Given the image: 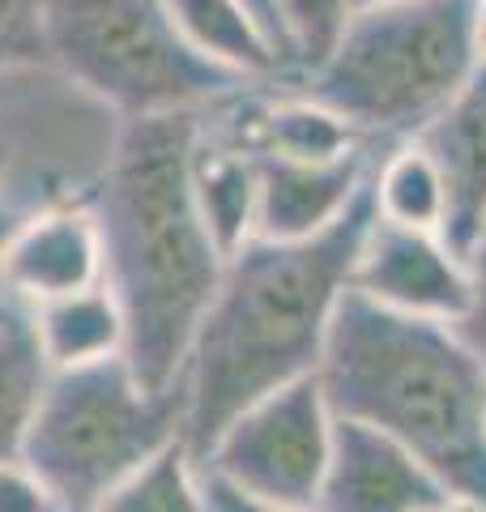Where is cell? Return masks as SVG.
Returning a JSON list of instances; mask_svg holds the SVG:
<instances>
[{"label": "cell", "mask_w": 486, "mask_h": 512, "mask_svg": "<svg viewBox=\"0 0 486 512\" xmlns=\"http://www.w3.org/2000/svg\"><path fill=\"white\" fill-rule=\"evenodd\" d=\"M201 116L205 107L124 120L86 197L103 239V286L124 316V359L158 393L180 389L188 346L226 265L192 197Z\"/></svg>", "instance_id": "1"}, {"label": "cell", "mask_w": 486, "mask_h": 512, "mask_svg": "<svg viewBox=\"0 0 486 512\" xmlns=\"http://www.w3.org/2000/svg\"><path fill=\"white\" fill-rule=\"evenodd\" d=\"M371 218L367 184L337 227L312 239L252 235L226 256L180 376L184 440L197 457L243 406L316 372Z\"/></svg>", "instance_id": "2"}, {"label": "cell", "mask_w": 486, "mask_h": 512, "mask_svg": "<svg viewBox=\"0 0 486 512\" xmlns=\"http://www.w3.org/2000/svg\"><path fill=\"white\" fill-rule=\"evenodd\" d=\"M316 380L337 414L384 427L440 474L448 495L486 508V372L452 325L388 312L346 286Z\"/></svg>", "instance_id": "3"}, {"label": "cell", "mask_w": 486, "mask_h": 512, "mask_svg": "<svg viewBox=\"0 0 486 512\" xmlns=\"http://www.w3.org/2000/svg\"><path fill=\"white\" fill-rule=\"evenodd\" d=\"M474 0H384L354 9L299 86L376 146L418 137L474 73Z\"/></svg>", "instance_id": "4"}, {"label": "cell", "mask_w": 486, "mask_h": 512, "mask_svg": "<svg viewBox=\"0 0 486 512\" xmlns=\"http://www.w3.org/2000/svg\"><path fill=\"white\" fill-rule=\"evenodd\" d=\"M184 440V389H145L124 355L52 372L22 461L60 512H94L137 466Z\"/></svg>", "instance_id": "5"}, {"label": "cell", "mask_w": 486, "mask_h": 512, "mask_svg": "<svg viewBox=\"0 0 486 512\" xmlns=\"http://www.w3.org/2000/svg\"><path fill=\"white\" fill-rule=\"evenodd\" d=\"M47 60L120 120L192 111L265 82L201 56L162 0H43Z\"/></svg>", "instance_id": "6"}, {"label": "cell", "mask_w": 486, "mask_h": 512, "mask_svg": "<svg viewBox=\"0 0 486 512\" xmlns=\"http://www.w3.org/2000/svg\"><path fill=\"white\" fill-rule=\"evenodd\" d=\"M120 116L81 90L52 60L13 64L0 73V197L26 214L86 201L111 163Z\"/></svg>", "instance_id": "7"}, {"label": "cell", "mask_w": 486, "mask_h": 512, "mask_svg": "<svg viewBox=\"0 0 486 512\" xmlns=\"http://www.w3.org/2000/svg\"><path fill=\"white\" fill-rule=\"evenodd\" d=\"M333 423L337 410L312 372L243 406L197 461L248 495L316 508L333 448Z\"/></svg>", "instance_id": "8"}, {"label": "cell", "mask_w": 486, "mask_h": 512, "mask_svg": "<svg viewBox=\"0 0 486 512\" xmlns=\"http://www.w3.org/2000/svg\"><path fill=\"white\" fill-rule=\"evenodd\" d=\"M350 291L388 312L457 325L469 308V269L440 231H410L371 218L350 269Z\"/></svg>", "instance_id": "9"}, {"label": "cell", "mask_w": 486, "mask_h": 512, "mask_svg": "<svg viewBox=\"0 0 486 512\" xmlns=\"http://www.w3.org/2000/svg\"><path fill=\"white\" fill-rule=\"evenodd\" d=\"M440 500H448V487L410 444L376 423L337 414L316 495L320 512H423Z\"/></svg>", "instance_id": "10"}, {"label": "cell", "mask_w": 486, "mask_h": 512, "mask_svg": "<svg viewBox=\"0 0 486 512\" xmlns=\"http://www.w3.org/2000/svg\"><path fill=\"white\" fill-rule=\"evenodd\" d=\"M103 282V239L86 201L47 205L13 227L0 252V286L22 303H47Z\"/></svg>", "instance_id": "11"}, {"label": "cell", "mask_w": 486, "mask_h": 512, "mask_svg": "<svg viewBox=\"0 0 486 512\" xmlns=\"http://www.w3.org/2000/svg\"><path fill=\"white\" fill-rule=\"evenodd\" d=\"M384 150V146H380ZM380 150L342 158V163H290L261 158V197H256V235L261 239H312L337 227L350 205L367 192L371 163Z\"/></svg>", "instance_id": "12"}, {"label": "cell", "mask_w": 486, "mask_h": 512, "mask_svg": "<svg viewBox=\"0 0 486 512\" xmlns=\"http://www.w3.org/2000/svg\"><path fill=\"white\" fill-rule=\"evenodd\" d=\"M226 103H209L192 146V197L222 256L256 235V197H261V158L235 133Z\"/></svg>", "instance_id": "13"}, {"label": "cell", "mask_w": 486, "mask_h": 512, "mask_svg": "<svg viewBox=\"0 0 486 512\" xmlns=\"http://www.w3.org/2000/svg\"><path fill=\"white\" fill-rule=\"evenodd\" d=\"M418 141L444 171L448 184V227L444 239L465 256L469 239L478 235L486 218V60L474 64V73L448 99Z\"/></svg>", "instance_id": "14"}, {"label": "cell", "mask_w": 486, "mask_h": 512, "mask_svg": "<svg viewBox=\"0 0 486 512\" xmlns=\"http://www.w3.org/2000/svg\"><path fill=\"white\" fill-rule=\"evenodd\" d=\"M171 9L180 35L197 47L201 56L218 60L248 82H290L286 56L273 30L261 22L248 0H162Z\"/></svg>", "instance_id": "15"}, {"label": "cell", "mask_w": 486, "mask_h": 512, "mask_svg": "<svg viewBox=\"0 0 486 512\" xmlns=\"http://www.w3.org/2000/svg\"><path fill=\"white\" fill-rule=\"evenodd\" d=\"M56 367L47 363L35 329V308L0 295V461H18L26 431Z\"/></svg>", "instance_id": "16"}, {"label": "cell", "mask_w": 486, "mask_h": 512, "mask_svg": "<svg viewBox=\"0 0 486 512\" xmlns=\"http://www.w3.org/2000/svg\"><path fill=\"white\" fill-rule=\"evenodd\" d=\"M371 205L376 218L410 231H440L448 227V184L440 163L418 137L393 141L371 163Z\"/></svg>", "instance_id": "17"}, {"label": "cell", "mask_w": 486, "mask_h": 512, "mask_svg": "<svg viewBox=\"0 0 486 512\" xmlns=\"http://www.w3.org/2000/svg\"><path fill=\"white\" fill-rule=\"evenodd\" d=\"M35 329L43 355L56 372L124 355V316L116 295L103 282L90 286V291L35 303Z\"/></svg>", "instance_id": "18"}, {"label": "cell", "mask_w": 486, "mask_h": 512, "mask_svg": "<svg viewBox=\"0 0 486 512\" xmlns=\"http://www.w3.org/2000/svg\"><path fill=\"white\" fill-rule=\"evenodd\" d=\"M94 512H209L197 453L188 448V440H171L124 483L111 487Z\"/></svg>", "instance_id": "19"}, {"label": "cell", "mask_w": 486, "mask_h": 512, "mask_svg": "<svg viewBox=\"0 0 486 512\" xmlns=\"http://www.w3.org/2000/svg\"><path fill=\"white\" fill-rule=\"evenodd\" d=\"M273 22H278V39L286 52L290 82L312 73L316 64L329 56V47L342 35L350 18V0H269Z\"/></svg>", "instance_id": "20"}, {"label": "cell", "mask_w": 486, "mask_h": 512, "mask_svg": "<svg viewBox=\"0 0 486 512\" xmlns=\"http://www.w3.org/2000/svg\"><path fill=\"white\" fill-rule=\"evenodd\" d=\"M30 60H47L43 0H0V73Z\"/></svg>", "instance_id": "21"}, {"label": "cell", "mask_w": 486, "mask_h": 512, "mask_svg": "<svg viewBox=\"0 0 486 512\" xmlns=\"http://www.w3.org/2000/svg\"><path fill=\"white\" fill-rule=\"evenodd\" d=\"M465 269H469V308L452 329H457L465 350L482 363V372H486V218H482L478 235L469 239V248H465Z\"/></svg>", "instance_id": "22"}, {"label": "cell", "mask_w": 486, "mask_h": 512, "mask_svg": "<svg viewBox=\"0 0 486 512\" xmlns=\"http://www.w3.org/2000/svg\"><path fill=\"white\" fill-rule=\"evenodd\" d=\"M0 512H60L56 495L26 461H0Z\"/></svg>", "instance_id": "23"}, {"label": "cell", "mask_w": 486, "mask_h": 512, "mask_svg": "<svg viewBox=\"0 0 486 512\" xmlns=\"http://www.w3.org/2000/svg\"><path fill=\"white\" fill-rule=\"evenodd\" d=\"M201 491H205V508L209 512H320V508H299V504H273L261 495L239 491L235 483H226L214 470L201 466Z\"/></svg>", "instance_id": "24"}, {"label": "cell", "mask_w": 486, "mask_h": 512, "mask_svg": "<svg viewBox=\"0 0 486 512\" xmlns=\"http://www.w3.org/2000/svg\"><path fill=\"white\" fill-rule=\"evenodd\" d=\"M26 218V210L22 205H13V201H5L0 197V252H5V244H9V235H13V227ZM0 295H5V286H0Z\"/></svg>", "instance_id": "25"}, {"label": "cell", "mask_w": 486, "mask_h": 512, "mask_svg": "<svg viewBox=\"0 0 486 512\" xmlns=\"http://www.w3.org/2000/svg\"><path fill=\"white\" fill-rule=\"evenodd\" d=\"M469 30H474V52H478V60H486V0H474Z\"/></svg>", "instance_id": "26"}, {"label": "cell", "mask_w": 486, "mask_h": 512, "mask_svg": "<svg viewBox=\"0 0 486 512\" xmlns=\"http://www.w3.org/2000/svg\"><path fill=\"white\" fill-rule=\"evenodd\" d=\"M423 512H486V508L474 504V500H457V495H448V500L431 504V508H423Z\"/></svg>", "instance_id": "27"}, {"label": "cell", "mask_w": 486, "mask_h": 512, "mask_svg": "<svg viewBox=\"0 0 486 512\" xmlns=\"http://www.w3.org/2000/svg\"><path fill=\"white\" fill-rule=\"evenodd\" d=\"M248 5L256 9V13H261V22L273 30V39H278V22H273V5H269V0H248ZM278 47H282V39H278ZM286 56V52H282Z\"/></svg>", "instance_id": "28"}, {"label": "cell", "mask_w": 486, "mask_h": 512, "mask_svg": "<svg viewBox=\"0 0 486 512\" xmlns=\"http://www.w3.org/2000/svg\"><path fill=\"white\" fill-rule=\"evenodd\" d=\"M367 5H384V0H350V9H367Z\"/></svg>", "instance_id": "29"}, {"label": "cell", "mask_w": 486, "mask_h": 512, "mask_svg": "<svg viewBox=\"0 0 486 512\" xmlns=\"http://www.w3.org/2000/svg\"><path fill=\"white\" fill-rule=\"evenodd\" d=\"M0 188H5V150H0Z\"/></svg>", "instance_id": "30"}, {"label": "cell", "mask_w": 486, "mask_h": 512, "mask_svg": "<svg viewBox=\"0 0 486 512\" xmlns=\"http://www.w3.org/2000/svg\"><path fill=\"white\" fill-rule=\"evenodd\" d=\"M482 436H486V406H482Z\"/></svg>", "instance_id": "31"}]
</instances>
